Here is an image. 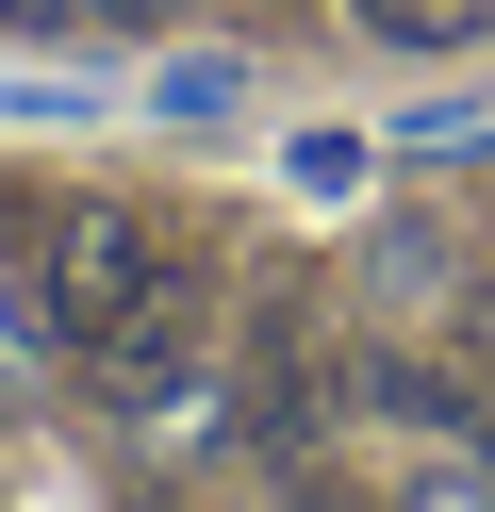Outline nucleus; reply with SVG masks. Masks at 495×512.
Here are the masks:
<instances>
[{
	"label": "nucleus",
	"instance_id": "obj_1",
	"mask_svg": "<svg viewBox=\"0 0 495 512\" xmlns=\"http://www.w3.org/2000/svg\"><path fill=\"white\" fill-rule=\"evenodd\" d=\"M33 281H50V347H83V364L132 347L149 314H182V248H165V215H132V199H83Z\"/></svg>",
	"mask_w": 495,
	"mask_h": 512
},
{
	"label": "nucleus",
	"instance_id": "obj_2",
	"mask_svg": "<svg viewBox=\"0 0 495 512\" xmlns=\"http://www.w3.org/2000/svg\"><path fill=\"white\" fill-rule=\"evenodd\" d=\"M363 34H396V50H462V34H495V0H363Z\"/></svg>",
	"mask_w": 495,
	"mask_h": 512
},
{
	"label": "nucleus",
	"instance_id": "obj_3",
	"mask_svg": "<svg viewBox=\"0 0 495 512\" xmlns=\"http://www.w3.org/2000/svg\"><path fill=\"white\" fill-rule=\"evenodd\" d=\"M17 17H149V0H17Z\"/></svg>",
	"mask_w": 495,
	"mask_h": 512
},
{
	"label": "nucleus",
	"instance_id": "obj_4",
	"mask_svg": "<svg viewBox=\"0 0 495 512\" xmlns=\"http://www.w3.org/2000/svg\"><path fill=\"white\" fill-rule=\"evenodd\" d=\"M297 512H380V496H347V479H297Z\"/></svg>",
	"mask_w": 495,
	"mask_h": 512
}]
</instances>
